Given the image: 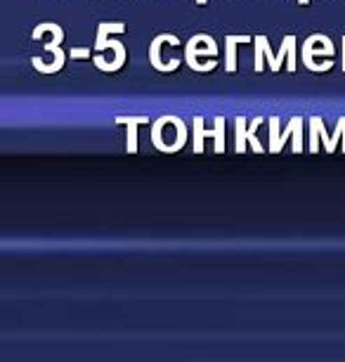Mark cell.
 <instances>
[{
	"label": "cell",
	"instance_id": "6da1fadb",
	"mask_svg": "<svg viewBox=\"0 0 345 362\" xmlns=\"http://www.w3.org/2000/svg\"><path fill=\"white\" fill-rule=\"evenodd\" d=\"M187 142V126L178 116H161L152 123V145L163 154H175Z\"/></svg>",
	"mask_w": 345,
	"mask_h": 362
},
{
	"label": "cell",
	"instance_id": "7a4b0ae2",
	"mask_svg": "<svg viewBox=\"0 0 345 362\" xmlns=\"http://www.w3.org/2000/svg\"><path fill=\"white\" fill-rule=\"evenodd\" d=\"M319 39V34H312V36H307V41L303 43V48H300V62L310 69V71H329L331 67H334V62H315L312 57L315 55H322V57H334V53H336V48H334V43H324L322 48H315V43Z\"/></svg>",
	"mask_w": 345,
	"mask_h": 362
},
{
	"label": "cell",
	"instance_id": "3957f363",
	"mask_svg": "<svg viewBox=\"0 0 345 362\" xmlns=\"http://www.w3.org/2000/svg\"><path fill=\"white\" fill-rule=\"evenodd\" d=\"M163 43H171V46H178L180 39L173 34H161L156 36V39L152 41V46H149V62H152V67L156 69V71H175V69L180 67L178 60H168V62H161V46Z\"/></svg>",
	"mask_w": 345,
	"mask_h": 362
},
{
	"label": "cell",
	"instance_id": "277c9868",
	"mask_svg": "<svg viewBox=\"0 0 345 362\" xmlns=\"http://www.w3.org/2000/svg\"><path fill=\"white\" fill-rule=\"evenodd\" d=\"M284 60H288L286 62V67H288V71H296V36H284V41H281V48H279V53H274V57L267 62L269 64V69H272V71H279L281 69V62Z\"/></svg>",
	"mask_w": 345,
	"mask_h": 362
},
{
	"label": "cell",
	"instance_id": "5b68a950",
	"mask_svg": "<svg viewBox=\"0 0 345 362\" xmlns=\"http://www.w3.org/2000/svg\"><path fill=\"white\" fill-rule=\"evenodd\" d=\"M298 118H291V123L286 126L284 130V135H279V118H269V152L272 154H281L284 152V145H286V140L293 135V130H296V123H298Z\"/></svg>",
	"mask_w": 345,
	"mask_h": 362
},
{
	"label": "cell",
	"instance_id": "8992f818",
	"mask_svg": "<svg viewBox=\"0 0 345 362\" xmlns=\"http://www.w3.org/2000/svg\"><path fill=\"white\" fill-rule=\"evenodd\" d=\"M118 126H128V145H125V152L128 154H135L140 145H137V128L149 123L147 116H118L116 118Z\"/></svg>",
	"mask_w": 345,
	"mask_h": 362
},
{
	"label": "cell",
	"instance_id": "52a82bcc",
	"mask_svg": "<svg viewBox=\"0 0 345 362\" xmlns=\"http://www.w3.org/2000/svg\"><path fill=\"white\" fill-rule=\"evenodd\" d=\"M239 43H253L251 36H225V71H237V46Z\"/></svg>",
	"mask_w": 345,
	"mask_h": 362
},
{
	"label": "cell",
	"instance_id": "ba28073f",
	"mask_svg": "<svg viewBox=\"0 0 345 362\" xmlns=\"http://www.w3.org/2000/svg\"><path fill=\"white\" fill-rule=\"evenodd\" d=\"M109 46L114 48V53H116L114 62H106L102 55H97V57L92 60V62H95V67L102 69V71H114V67H116V71H118V69L125 64V48H123V43H118V41H106L104 48H109Z\"/></svg>",
	"mask_w": 345,
	"mask_h": 362
},
{
	"label": "cell",
	"instance_id": "9c48e42d",
	"mask_svg": "<svg viewBox=\"0 0 345 362\" xmlns=\"http://www.w3.org/2000/svg\"><path fill=\"white\" fill-rule=\"evenodd\" d=\"M125 31V24L123 22H104V24H99V29H97V41H95V50L97 53H102L104 48V43H106V36L109 34H123Z\"/></svg>",
	"mask_w": 345,
	"mask_h": 362
},
{
	"label": "cell",
	"instance_id": "30bf717a",
	"mask_svg": "<svg viewBox=\"0 0 345 362\" xmlns=\"http://www.w3.org/2000/svg\"><path fill=\"white\" fill-rule=\"evenodd\" d=\"M192 128H194V154H204V140L206 137H213V130L204 128L202 116H194Z\"/></svg>",
	"mask_w": 345,
	"mask_h": 362
},
{
	"label": "cell",
	"instance_id": "8fae6325",
	"mask_svg": "<svg viewBox=\"0 0 345 362\" xmlns=\"http://www.w3.org/2000/svg\"><path fill=\"white\" fill-rule=\"evenodd\" d=\"M338 140H343V154H345V116L338 118L334 135H331L329 140L324 142V149H326V152L334 154V152H336V147H338Z\"/></svg>",
	"mask_w": 345,
	"mask_h": 362
},
{
	"label": "cell",
	"instance_id": "7c38bea8",
	"mask_svg": "<svg viewBox=\"0 0 345 362\" xmlns=\"http://www.w3.org/2000/svg\"><path fill=\"white\" fill-rule=\"evenodd\" d=\"M262 121H265V118H262V116L253 118V121L248 123V128H246V142H248L251 147H253V152H255V154H262V152H265V147H262L260 142H258V137H255V130H258V128L262 126Z\"/></svg>",
	"mask_w": 345,
	"mask_h": 362
},
{
	"label": "cell",
	"instance_id": "4fadbf2b",
	"mask_svg": "<svg viewBox=\"0 0 345 362\" xmlns=\"http://www.w3.org/2000/svg\"><path fill=\"white\" fill-rule=\"evenodd\" d=\"M246 128H248V121L246 118H237L234 121V130H237V140H234V152L237 154H244L246 152Z\"/></svg>",
	"mask_w": 345,
	"mask_h": 362
},
{
	"label": "cell",
	"instance_id": "5bb4252c",
	"mask_svg": "<svg viewBox=\"0 0 345 362\" xmlns=\"http://www.w3.org/2000/svg\"><path fill=\"white\" fill-rule=\"evenodd\" d=\"M213 142H216V152H225V118L216 116V126H213Z\"/></svg>",
	"mask_w": 345,
	"mask_h": 362
},
{
	"label": "cell",
	"instance_id": "9a60e30c",
	"mask_svg": "<svg viewBox=\"0 0 345 362\" xmlns=\"http://www.w3.org/2000/svg\"><path fill=\"white\" fill-rule=\"evenodd\" d=\"M303 152V118H298L296 130H293V154Z\"/></svg>",
	"mask_w": 345,
	"mask_h": 362
},
{
	"label": "cell",
	"instance_id": "2e32d148",
	"mask_svg": "<svg viewBox=\"0 0 345 362\" xmlns=\"http://www.w3.org/2000/svg\"><path fill=\"white\" fill-rule=\"evenodd\" d=\"M87 55H90V50L87 48H76V50H71V57H87Z\"/></svg>",
	"mask_w": 345,
	"mask_h": 362
},
{
	"label": "cell",
	"instance_id": "e0dca14e",
	"mask_svg": "<svg viewBox=\"0 0 345 362\" xmlns=\"http://www.w3.org/2000/svg\"><path fill=\"white\" fill-rule=\"evenodd\" d=\"M341 43H343V71H345V36H343Z\"/></svg>",
	"mask_w": 345,
	"mask_h": 362
},
{
	"label": "cell",
	"instance_id": "ac0fdd59",
	"mask_svg": "<svg viewBox=\"0 0 345 362\" xmlns=\"http://www.w3.org/2000/svg\"><path fill=\"white\" fill-rule=\"evenodd\" d=\"M300 5H310V0H298Z\"/></svg>",
	"mask_w": 345,
	"mask_h": 362
},
{
	"label": "cell",
	"instance_id": "d6986e66",
	"mask_svg": "<svg viewBox=\"0 0 345 362\" xmlns=\"http://www.w3.org/2000/svg\"><path fill=\"white\" fill-rule=\"evenodd\" d=\"M206 3H209V0H197V5H206Z\"/></svg>",
	"mask_w": 345,
	"mask_h": 362
}]
</instances>
